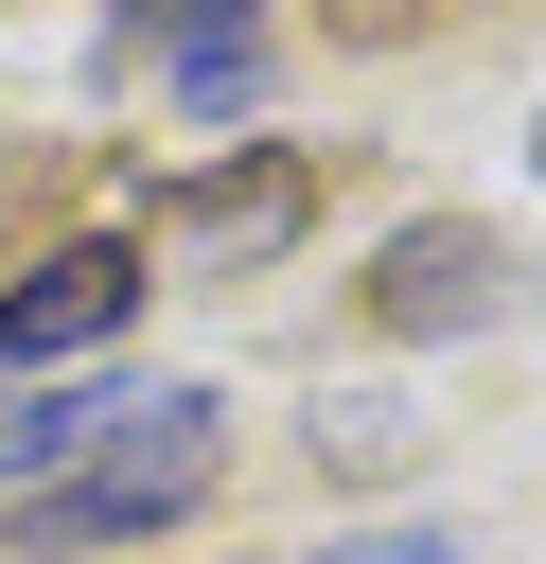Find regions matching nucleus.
<instances>
[{
	"instance_id": "1",
	"label": "nucleus",
	"mask_w": 546,
	"mask_h": 564,
	"mask_svg": "<svg viewBox=\"0 0 546 564\" xmlns=\"http://www.w3.org/2000/svg\"><path fill=\"white\" fill-rule=\"evenodd\" d=\"M194 494H211V388H141L53 494H18V529L35 546H123V529H176Z\"/></svg>"
},
{
	"instance_id": "2",
	"label": "nucleus",
	"mask_w": 546,
	"mask_h": 564,
	"mask_svg": "<svg viewBox=\"0 0 546 564\" xmlns=\"http://www.w3.org/2000/svg\"><path fill=\"white\" fill-rule=\"evenodd\" d=\"M299 229H317V141H264V159H229V176H194V194H176V282L282 264Z\"/></svg>"
},
{
	"instance_id": "3",
	"label": "nucleus",
	"mask_w": 546,
	"mask_h": 564,
	"mask_svg": "<svg viewBox=\"0 0 546 564\" xmlns=\"http://www.w3.org/2000/svg\"><path fill=\"white\" fill-rule=\"evenodd\" d=\"M528 300V264L493 247V229H405L387 264H370V317L387 335H476V317H511Z\"/></svg>"
},
{
	"instance_id": "4",
	"label": "nucleus",
	"mask_w": 546,
	"mask_h": 564,
	"mask_svg": "<svg viewBox=\"0 0 546 564\" xmlns=\"http://www.w3.org/2000/svg\"><path fill=\"white\" fill-rule=\"evenodd\" d=\"M123 300H141L123 247H53V264L0 300V370H18V352H88V335H123Z\"/></svg>"
},
{
	"instance_id": "5",
	"label": "nucleus",
	"mask_w": 546,
	"mask_h": 564,
	"mask_svg": "<svg viewBox=\"0 0 546 564\" xmlns=\"http://www.w3.org/2000/svg\"><path fill=\"white\" fill-rule=\"evenodd\" d=\"M123 405H141V388H0V494H53Z\"/></svg>"
},
{
	"instance_id": "6",
	"label": "nucleus",
	"mask_w": 546,
	"mask_h": 564,
	"mask_svg": "<svg viewBox=\"0 0 546 564\" xmlns=\"http://www.w3.org/2000/svg\"><path fill=\"white\" fill-rule=\"evenodd\" d=\"M159 35H176V70H264L247 0H159Z\"/></svg>"
},
{
	"instance_id": "7",
	"label": "nucleus",
	"mask_w": 546,
	"mask_h": 564,
	"mask_svg": "<svg viewBox=\"0 0 546 564\" xmlns=\"http://www.w3.org/2000/svg\"><path fill=\"white\" fill-rule=\"evenodd\" d=\"M317 564H458L440 529H352V546H317Z\"/></svg>"
},
{
	"instance_id": "8",
	"label": "nucleus",
	"mask_w": 546,
	"mask_h": 564,
	"mask_svg": "<svg viewBox=\"0 0 546 564\" xmlns=\"http://www.w3.org/2000/svg\"><path fill=\"white\" fill-rule=\"evenodd\" d=\"M528 159H546V141H528Z\"/></svg>"
}]
</instances>
